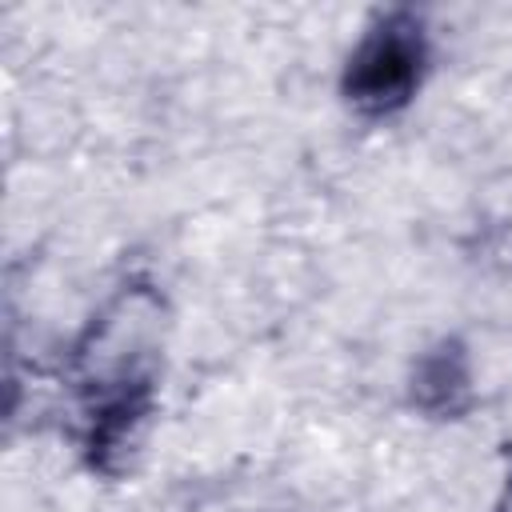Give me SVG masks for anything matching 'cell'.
I'll return each mask as SVG.
<instances>
[{
  "label": "cell",
  "instance_id": "obj_1",
  "mask_svg": "<svg viewBox=\"0 0 512 512\" xmlns=\"http://www.w3.org/2000/svg\"><path fill=\"white\" fill-rule=\"evenodd\" d=\"M432 68L428 20L416 8L376 12L340 72L344 104L364 120H388L404 112L424 88Z\"/></svg>",
  "mask_w": 512,
  "mask_h": 512
},
{
  "label": "cell",
  "instance_id": "obj_2",
  "mask_svg": "<svg viewBox=\"0 0 512 512\" xmlns=\"http://www.w3.org/2000/svg\"><path fill=\"white\" fill-rule=\"evenodd\" d=\"M160 412V372L72 388V440L100 480H124Z\"/></svg>",
  "mask_w": 512,
  "mask_h": 512
},
{
  "label": "cell",
  "instance_id": "obj_3",
  "mask_svg": "<svg viewBox=\"0 0 512 512\" xmlns=\"http://www.w3.org/2000/svg\"><path fill=\"white\" fill-rule=\"evenodd\" d=\"M404 400L416 416L432 424H456L472 416L480 392H476L472 348L460 332H444L412 356L404 376Z\"/></svg>",
  "mask_w": 512,
  "mask_h": 512
},
{
  "label": "cell",
  "instance_id": "obj_4",
  "mask_svg": "<svg viewBox=\"0 0 512 512\" xmlns=\"http://www.w3.org/2000/svg\"><path fill=\"white\" fill-rule=\"evenodd\" d=\"M472 252L480 264L512 276V172H496L476 192Z\"/></svg>",
  "mask_w": 512,
  "mask_h": 512
},
{
  "label": "cell",
  "instance_id": "obj_5",
  "mask_svg": "<svg viewBox=\"0 0 512 512\" xmlns=\"http://www.w3.org/2000/svg\"><path fill=\"white\" fill-rule=\"evenodd\" d=\"M492 512H512V460H508V472H504V484H500V496H496Z\"/></svg>",
  "mask_w": 512,
  "mask_h": 512
}]
</instances>
